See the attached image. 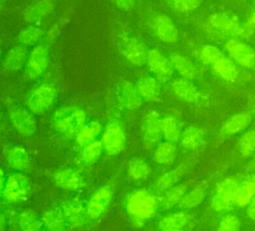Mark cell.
I'll use <instances>...</instances> for the list:
<instances>
[{"label":"cell","mask_w":255,"mask_h":231,"mask_svg":"<svg viewBox=\"0 0 255 231\" xmlns=\"http://www.w3.org/2000/svg\"><path fill=\"white\" fill-rule=\"evenodd\" d=\"M212 68L217 76L227 82H234L238 78V70L235 63L225 55L213 64Z\"/></svg>","instance_id":"d6a6232c"},{"label":"cell","mask_w":255,"mask_h":231,"mask_svg":"<svg viewBox=\"0 0 255 231\" xmlns=\"http://www.w3.org/2000/svg\"><path fill=\"white\" fill-rule=\"evenodd\" d=\"M28 48L19 44L12 46L4 55L2 68L7 73H15L25 67L28 55Z\"/></svg>","instance_id":"ffe728a7"},{"label":"cell","mask_w":255,"mask_h":231,"mask_svg":"<svg viewBox=\"0 0 255 231\" xmlns=\"http://www.w3.org/2000/svg\"><path fill=\"white\" fill-rule=\"evenodd\" d=\"M162 136L166 141L177 143L182 134L181 121L175 116L168 115L162 118Z\"/></svg>","instance_id":"f1b7e54d"},{"label":"cell","mask_w":255,"mask_h":231,"mask_svg":"<svg viewBox=\"0 0 255 231\" xmlns=\"http://www.w3.org/2000/svg\"><path fill=\"white\" fill-rule=\"evenodd\" d=\"M208 29L222 39H242L249 34L246 25L239 18L229 12L213 13L208 19Z\"/></svg>","instance_id":"7a4b0ae2"},{"label":"cell","mask_w":255,"mask_h":231,"mask_svg":"<svg viewBox=\"0 0 255 231\" xmlns=\"http://www.w3.org/2000/svg\"><path fill=\"white\" fill-rule=\"evenodd\" d=\"M247 214H248L250 218L255 221V196L251 202L248 205V209H247Z\"/></svg>","instance_id":"bcb514c9"},{"label":"cell","mask_w":255,"mask_h":231,"mask_svg":"<svg viewBox=\"0 0 255 231\" xmlns=\"http://www.w3.org/2000/svg\"><path fill=\"white\" fill-rule=\"evenodd\" d=\"M157 196L146 189H138L127 195L126 211L134 226L142 227L157 214L159 208Z\"/></svg>","instance_id":"6da1fadb"},{"label":"cell","mask_w":255,"mask_h":231,"mask_svg":"<svg viewBox=\"0 0 255 231\" xmlns=\"http://www.w3.org/2000/svg\"><path fill=\"white\" fill-rule=\"evenodd\" d=\"M118 100L121 106L128 111L137 110L143 101L136 85L129 81H125L120 85Z\"/></svg>","instance_id":"7402d4cb"},{"label":"cell","mask_w":255,"mask_h":231,"mask_svg":"<svg viewBox=\"0 0 255 231\" xmlns=\"http://www.w3.org/2000/svg\"><path fill=\"white\" fill-rule=\"evenodd\" d=\"M136 88L142 100L147 102H154L160 96V88L159 81L150 75L141 76L136 84Z\"/></svg>","instance_id":"cb8c5ba5"},{"label":"cell","mask_w":255,"mask_h":231,"mask_svg":"<svg viewBox=\"0 0 255 231\" xmlns=\"http://www.w3.org/2000/svg\"><path fill=\"white\" fill-rule=\"evenodd\" d=\"M245 25L249 34H250V31L255 29V10L253 12L251 16L249 18L248 21H247V24Z\"/></svg>","instance_id":"7dc6e473"},{"label":"cell","mask_w":255,"mask_h":231,"mask_svg":"<svg viewBox=\"0 0 255 231\" xmlns=\"http://www.w3.org/2000/svg\"><path fill=\"white\" fill-rule=\"evenodd\" d=\"M54 184L58 188L67 191H78L87 187V182L82 174L73 168L58 169L52 176Z\"/></svg>","instance_id":"ac0fdd59"},{"label":"cell","mask_w":255,"mask_h":231,"mask_svg":"<svg viewBox=\"0 0 255 231\" xmlns=\"http://www.w3.org/2000/svg\"><path fill=\"white\" fill-rule=\"evenodd\" d=\"M32 192L30 178L23 172H15L6 178L2 199L10 204H19L25 202Z\"/></svg>","instance_id":"52a82bcc"},{"label":"cell","mask_w":255,"mask_h":231,"mask_svg":"<svg viewBox=\"0 0 255 231\" xmlns=\"http://www.w3.org/2000/svg\"><path fill=\"white\" fill-rule=\"evenodd\" d=\"M148 24L154 35L162 43L174 44L179 40L178 27L172 18L166 13L154 15Z\"/></svg>","instance_id":"30bf717a"},{"label":"cell","mask_w":255,"mask_h":231,"mask_svg":"<svg viewBox=\"0 0 255 231\" xmlns=\"http://www.w3.org/2000/svg\"><path fill=\"white\" fill-rule=\"evenodd\" d=\"M206 196V189L204 186H198L191 191L186 193L179 205L183 210H190L199 206L205 200Z\"/></svg>","instance_id":"74e56055"},{"label":"cell","mask_w":255,"mask_h":231,"mask_svg":"<svg viewBox=\"0 0 255 231\" xmlns=\"http://www.w3.org/2000/svg\"></svg>","instance_id":"11a10c76"},{"label":"cell","mask_w":255,"mask_h":231,"mask_svg":"<svg viewBox=\"0 0 255 231\" xmlns=\"http://www.w3.org/2000/svg\"><path fill=\"white\" fill-rule=\"evenodd\" d=\"M103 127L101 123L97 120L86 122L75 136L76 144L83 148L85 145L94 142L100 136Z\"/></svg>","instance_id":"1f68e13d"},{"label":"cell","mask_w":255,"mask_h":231,"mask_svg":"<svg viewBox=\"0 0 255 231\" xmlns=\"http://www.w3.org/2000/svg\"><path fill=\"white\" fill-rule=\"evenodd\" d=\"M49 44L42 40L28 52L24 67L25 77L29 81H36L46 73L50 63Z\"/></svg>","instance_id":"5b68a950"},{"label":"cell","mask_w":255,"mask_h":231,"mask_svg":"<svg viewBox=\"0 0 255 231\" xmlns=\"http://www.w3.org/2000/svg\"><path fill=\"white\" fill-rule=\"evenodd\" d=\"M241 183L235 178H227L217 184L211 199V208L216 212H229L237 205Z\"/></svg>","instance_id":"8992f818"},{"label":"cell","mask_w":255,"mask_h":231,"mask_svg":"<svg viewBox=\"0 0 255 231\" xmlns=\"http://www.w3.org/2000/svg\"><path fill=\"white\" fill-rule=\"evenodd\" d=\"M8 118L13 128L23 137H31L37 132V124L34 114L25 108L11 106L8 110Z\"/></svg>","instance_id":"8fae6325"},{"label":"cell","mask_w":255,"mask_h":231,"mask_svg":"<svg viewBox=\"0 0 255 231\" xmlns=\"http://www.w3.org/2000/svg\"><path fill=\"white\" fill-rule=\"evenodd\" d=\"M114 197V190L112 186L105 185L97 189L87 203L86 214L88 219L97 220L105 215Z\"/></svg>","instance_id":"7c38bea8"},{"label":"cell","mask_w":255,"mask_h":231,"mask_svg":"<svg viewBox=\"0 0 255 231\" xmlns=\"http://www.w3.org/2000/svg\"><path fill=\"white\" fill-rule=\"evenodd\" d=\"M1 55H2V47H1V43H0V58H1Z\"/></svg>","instance_id":"816d5d0a"},{"label":"cell","mask_w":255,"mask_h":231,"mask_svg":"<svg viewBox=\"0 0 255 231\" xmlns=\"http://www.w3.org/2000/svg\"><path fill=\"white\" fill-rule=\"evenodd\" d=\"M1 120H2V113H1V111H0V122H1Z\"/></svg>","instance_id":"f5cc1de1"},{"label":"cell","mask_w":255,"mask_h":231,"mask_svg":"<svg viewBox=\"0 0 255 231\" xmlns=\"http://www.w3.org/2000/svg\"><path fill=\"white\" fill-rule=\"evenodd\" d=\"M252 122V116L249 113H240L226 120L221 129L222 134L232 136L246 130Z\"/></svg>","instance_id":"83f0119b"},{"label":"cell","mask_w":255,"mask_h":231,"mask_svg":"<svg viewBox=\"0 0 255 231\" xmlns=\"http://www.w3.org/2000/svg\"><path fill=\"white\" fill-rule=\"evenodd\" d=\"M61 208L68 228L79 229L85 226L88 219L86 208L80 199H73L65 201L61 204Z\"/></svg>","instance_id":"d6986e66"},{"label":"cell","mask_w":255,"mask_h":231,"mask_svg":"<svg viewBox=\"0 0 255 231\" xmlns=\"http://www.w3.org/2000/svg\"><path fill=\"white\" fill-rule=\"evenodd\" d=\"M115 5L121 11H130L134 7L136 0H114Z\"/></svg>","instance_id":"f6af8a7d"},{"label":"cell","mask_w":255,"mask_h":231,"mask_svg":"<svg viewBox=\"0 0 255 231\" xmlns=\"http://www.w3.org/2000/svg\"><path fill=\"white\" fill-rule=\"evenodd\" d=\"M241 227V220L234 215H226L222 219L218 226V231H237Z\"/></svg>","instance_id":"ee69618b"},{"label":"cell","mask_w":255,"mask_h":231,"mask_svg":"<svg viewBox=\"0 0 255 231\" xmlns=\"http://www.w3.org/2000/svg\"><path fill=\"white\" fill-rule=\"evenodd\" d=\"M43 228L50 231L67 230V222L61 208H54L48 210L42 217Z\"/></svg>","instance_id":"4dcf8cb0"},{"label":"cell","mask_w":255,"mask_h":231,"mask_svg":"<svg viewBox=\"0 0 255 231\" xmlns=\"http://www.w3.org/2000/svg\"><path fill=\"white\" fill-rule=\"evenodd\" d=\"M86 112L77 106H64L55 111L52 121L54 128L60 134L67 137L76 136L86 124Z\"/></svg>","instance_id":"3957f363"},{"label":"cell","mask_w":255,"mask_h":231,"mask_svg":"<svg viewBox=\"0 0 255 231\" xmlns=\"http://www.w3.org/2000/svg\"><path fill=\"white\" fill-rule=\"evenodd\" d=\"M238 149L244 158L251 157L255 153V130L246 132L238 142Z\"/></svg>","instance_id":"60d3db41"},{"label":"cell","mask_w":255,"mask_h":231,"mask_svg":"<svg viewBox=\"0 0 255 231\" xmlns=\"http://www.w3.org/2000/svg\"><path fill=\"white\" fill-rule=\"evenodd\" d=\"M177 156V148L175 143L166 141L156 145L154 152V161L159 165L167 166L175 161Z\"/></svg>","instance_id":"836d02e7"},{"label":"cell","mask_w":255,"mask_h":231,"mask_svg":"<svg viewBox=\"0 0 255 231\" xmlns=\"http://www.w3.org/2000/svg\"><path fill=\"white\" fill-rule=\"evenodd\" d=\"M18 225L24 231H40L43 228L42 219L32 210L22 211L18 216Z\"/></svg>","instance_id":"e575fe53"},{"label":"cell","mask_w":255,"mask_h":231,"mask_svg":"<svg viewBox=\"0 0 255 231\" xmlns=\"http://www.w3.org/2000/svg\"><path fill=\"white\" fill-rule=\"evenodd\" d=\"M162 118L158 112L149 111L144 115L141 125L142 142L147 149L154 148L162 136Z\"/></svg>","instance_id":"4fadbf2b"},{"label":"cell","mask_w":255,"mask_h":231,"mask_svg":"<svg viewBox=\"0 0 255 231\" xmlns=\"http://www.w3.org/2000/svg\"><path fill=\"white\" fill-rule=\"evenodd\" d=\"M171 7L180 13L194 11L200 6L202 0H168Z\"/></svg>","instance_id":"7bdbcfd3"},{"label":"cell","mask_w":255,"mask_h":231,"mask_svg":"<svg viewBox=\"0 0 255 231\" xmlns=\"http://www.w3.org/2000/svg\"><path fill=\"white\" fill-rule=\"evenodd\" d=\"M146 65L160 82H168L173 76L174 69L170 59L159 49H148Z\"/></svg>","instance_id":"9a60e30c"},{"label":"cell","mask_w":255,"mask_h":231,"mask_svg":"<svg viewBox=\"0 0 255 231\" xmlns=\"http://www.w3.org/2000/svg\"><path fill=\"white\" fill-rule=\"evenodd\" d=\"M171 90L180 100L190 104L198 106H205L208 103L206 97L199 91L191 80L188 79H175L171 83Z\"/></svg>","instance_id":"2e32d148"},{"label":"cell","mask_w":255,"mask_h":231,"mask_svg":"<svg viewBox=\"0 0 255 231\" xmlns=\"http://www.w3.org/2000/svg\"><path fill=\"white\" fill-rule=\"evenodd\" d=\"M4 157L9 167L16 172H26L29 170L32 164V160L29 153L21 145L10 147L6 151Z\"/></svg>","instance_id":"44dd1931"},{"label":"cell","mask_w":255,"mask_h":231,"mask_svg":"<svg viewBox=\"0 0 255 231\" xmlns=\"http://www.w3.org/2000/svg\"><path fill=\"white\" fill-rule=\"evenodd\" d=\"M255 196V174L247 177L240 184L237 205L245 207L250 204Z\"/></svg>","instance_id":"8d00e7d4"},{"label":"cell","mask_w":255,"mask_h":231,"mask_svg":"<svg viewBox=\"0 0 255 231\" xmlns=\"http://www.w3.org/2000/svg\"><path fill=\"white\" fill-rule=\"evenodd\" d=\"M104 151L109 156L121 154L127 144V134L122 121L118 118H112L106 124L103 139Z\"/></svg>","instance_id":"9c48e42d"},{"label":"cell","mask_w":255,"mask_h":231,"mask_svg":"<svg viewBox=\"0 0 255 231\" xmlns=\"http://www.w3.org/2000/svg\"><path fill=\"white\" fill-rule=\"evenodd\" d=\"M223 55V52L217 46L206 45L201 49L199 58L204 64L212 66Z\"/></svg>","instance_id":"b9f144b4"},{"label":"cell","mask_w":255,"mask_h":231,"mask_svg":"<svg viewBox=\"0 0 255 231\" xmlns=\"http://www.w3.org/2000/svg\"><path fill=\"white\" fill-rule=\"evenodd\" d=\"M205 141V132L198 126L190 125L182 132L180 142L181 146L187 150H196Z\"/></svg>","instance_id":"f546056e"},{"label":"cell","mask_w":255,"mask_h":231,"mask_svg":"<svg viewBox=\"0 0 255 231\" xmlns=\"http://www.w3.org/2000/svg\"><path fill=\"white\" fill-rule=\"evenodd\" d=\"M58 91L52 84L42 83L33 88L26 98L27 107L35 115H44L56 102Z\"/></svg>","instance_id":"277c9868"},{"label":"cell","mask_w":255,"mask_h":231,"mask_svg":"<svg viewBox=\"0 0 255 231\" xmlns=\"http://www.w3.org/2000/svg\"><path fill=\"white\" fill-rule=\"evenodd\" d=\"M104 151L102 140H95L82 148L81 158L82 161L88 166L97 163Z\"/></svg>","instance_id":"f35d334b"},{"label":"cell","mask_w":255,"mask_h":231,"mask_svg":"<svg viewBox=\"0 0 255 231\" xmlns=\"http://www.w3.org/2000/svg\"><path fill=\"white\" fill-rule=\"evenodd\" d=\"M174 71H176L183 79L193 80L197 76V69L191 60L179 52H172L169 56Z\"/></svg>","instance_id":"484cf974"},{"label":"cell","mask_w":255,"mask_h":231,"mask_svg":"<svg viewBox=\"0 0 255 231\" xmlns=\"http://www.w3.org/2000/svg\"><path fill=\"white\" fill-rule=\"evenodd\" d=\"M6 2H7V0H0V10H2L4 8V6H5Z\"/></svg>","instance_id":"f907efd6"},{"label":"cell","mask_w":255,"mask_h":231,"mask_svg":"<svg viewBox=\"0 0 255 231\" xmlns=\"http://www.w3.org/2000/svg\"><path fill=\"white\" fill-rule=\"evenodd\" d=\"M127 173L133 181H143L151 173V168L143 159L135 157L129 161Z\"/></svg>","instance_id":"d590c367"},{"label":"cell","mask_w":255,"mask_h":231,"mask_svg":"<svg viewBox=\"0 0 255 231\" xmlns=\"http://www.w3.org/2000/svg\"></svg>","instance_id":"db71d44e"},{"label":"cell","mask_w":255,"mask_h":231,"mask_svg":"<svg viewBox=\"0 0 255 231\" xmlns=\"http://www.w3.org/2000/svg\"><path fill=\"white\" fill-rule=\"evenodd\" d=\"M46 32L40 25L28 24L16 35L17 44L26 48L34 47L43 40Z\"/></svg>","instance_id":"d4e9b609"},{"label":"cell","mask_w":255,"mask_h":231,"mask_svg":"<svg viewBox=\"0 0 255 231\" xmlns=\"http://www.w3.org/2000/svg\"><path fill=\"white\" fill-rule=\"evenodd\" d=\"M55 8L54 0H34L22 10V19L28 24L40 25L52 14Z\"/></svg>","instance_id":"e0dca14e"},{"label":"cell","mask_w":255,"mask_h":231,"mask_svg":"<svg viewBox=\"0 0 255 231\" xmlns=\"http://www.w3.org/2000/svg\"><path fill=\"white\" fill-rule=\"evenodd\" d=\"M120 53L134 67L146 65L148 49L143 42L134 36L124 35L118 40Z\"/></svg>","instance_id":"ba28073f"},{"label":"cell","mask_w":255,"mask_h":231,"mask_svg":"<svg viewBox=\"0 0 255 231\" xmlns=\"http://www.w3.org/2000/svg\"><path fill=\"white\" fill-rule=\"evenodd\" d=\"M190 167V164L189 162H184L172 170L163 174L154 183V187L156 190L158 191L169 190L184 177V175L188 172Z\"/></svg>","instance_id":"603a6c76"},{"label":"cell","mask_w":255,"mask_h":231,"mask_svg":"<svg viewBox=\"0 0 255 231\" xmlns=\"http://www.w3.org/2000/svg\"><path fill=\"white\" fill-rule=\"evenodd\" d=\"M161 202L162 208L169 210L180 203L184 195L187 193V187L184 184L175 185L167 190Z\"/></svg>","instance_id":"ab89813d"},{"label":"cell","mask_w":255,"mask_h":231,"mask_svg":"<svg viewBox=\"0 0 255 231\" xmlns=\"http://www.w3.org/2000/svg\"><path fill=\"white\" fill-rule=\"evenodd\" d=\"M6 228V219L4 214L0 211V231H4Z\"/></svg>","instance_id":"681fc988"},{"label":"cell","mask_w":255,"mask_h":231,"mask_svg":"<svg viewBox=\"0 0 255 231\" xmlns=\"http://www.w3.org/2000/svg\"><path fill=\"white\" fill-rule=\"evenodd\" d=\"M191 217L187 213L178 212L163 217L159 222L157 229L161 231H183L190 224Z\"/></svg>","instance_id":"4316f807"},{"label":"cell","mask_w":255,"mask_h":231,"mask_svg":"<svg viewBox=\"0 0 255 231\" xmlns=\"http://www.w3.org/2000/svg\"><path fill=\"white\" fill-rule=\"evenodd\" d=\"M6 177L4 171L0 167V199L2 198L3 190H4V184H5Z\"/></svg>","instance_id":"c3c4849f"},{"label":"cell","mask_w":255,"mask_h":231,"mask_svg":"<svg viewBox=\"0 0 255 231\" xmlns=\"http://www.w3.org/2000/svg\"><path fill=\"white\" fill-rule=\"evenodd\" d=\"M225 49L231 59L247 69L255 67V50L241 39H230L226 40Z\"/></svg>","instance_id":"5bb4252c"}]
</instances>
